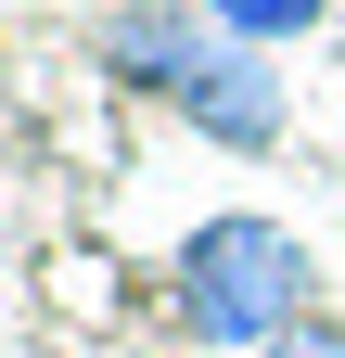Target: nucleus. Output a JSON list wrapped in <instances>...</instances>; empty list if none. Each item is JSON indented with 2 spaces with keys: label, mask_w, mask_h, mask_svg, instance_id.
Here are the masks:
<instances>
[{
  "label": "nucleus",
  "mask_w": 345,
  "mask_h": 358,
  "mask_svg": "<svg viewBox=\"0 0 345 358\" xmlns=\"http://www.w3.org/2000/svg\"><path fill=\"white\" fill-rule=\"evenodd\" d=\"M166 103H179L205 141H230V154H269V141H281V77L256 64L243 38H205V64L166 90Z\"/></svg>",
  "instance_id": "obj_2"
},
{
  "label": "nucleus",
  "mask_w": 345,
  "mask_h": 358,
  "mask_svg": "<svg viewBox=\"0 0 345 358\" xmlns=\"http://www.w3.org/2000/svg\"><path fill=\"white\" fill-rule=\"evenodd\" d=\"M269 358H345V333H332V320H294V333H281Z\"/></svg>",
  "instance_id": "obj_4"
},
{
  "label": "nucleus",
  "mask_w": 345,
  "mask_h": 358,
  "mask_svg": "<svg viewBox=\"0 0 345 358\" xmlns=\"http://www.w3.org/2000/svg\"><path fill=\"white\" fill-rule=\"evenodd\" d=\"M205 13H218V26L243 38V52H269V38H307V26L332 13V0H205Z\"/></svg>",
  "instance_id": "obj_3"
},
{
  "label": "nucleus",
  "mask_w": 345,
  "mask_h": 358,
  "mask_svg": "<svg viewBox=\"0 0 345 358\" xmlns=\"http://www.w3.org/2000/svg\"><path fill=\"white\" fill-rule=\"evenodd\" d=\"M179 320L205 345H281L307 320V243L281 217H205L179 243Z\"/></svg>",
  "instance_id": "obj_1"
}]
</instances>
